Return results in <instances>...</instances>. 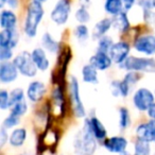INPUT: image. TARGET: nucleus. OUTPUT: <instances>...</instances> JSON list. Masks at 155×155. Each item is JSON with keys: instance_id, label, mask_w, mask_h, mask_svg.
<instances>
[{"instance_id": "1", "label": "nucleus", "mask_w": 155, "mask_h": 155, "mask_svg": "<svg viewBox=\"0 0 155 155\" xmlns=\"http://www.w3.org/2000/svg\"><path fill=\"white\" fill-rule=\"evenodd\" d=\"M96 137L91 132L88 119H85L83 127L77 134L73 141V148L77 155H93L97 148Z\"/></svg>"}, {"instance_id": "2", "label": "nucleus", "mask_w": 155, "mask_h": 155, "mask_svg": "<svg viewBox=\"0 0 155 155\" xmlns=\"http://www.w3.org/2000/svg\"><path fill=\"white\" fill-rule=\"evenodd\" d=\"M45 15L43 5L35 1H31L27 9V15L24 24L25 34L28 37H34L37 33V29Z\"/></svg>"}, {"instance_id": "3", "label": "nucleus", "mask_w": 155, "mask_h": 155, "mask_svg": "<svg viewBox=\"0 0 155 155\" xmlns=\"http://www.w3.org/2000/svg\"><path fill=\"white\" fill-rule=\"evenodd\" d=\"M121 68L134 72L155 73V60L152 58H140V56H129Z\"/></svg>"}, {"instance_id": "4", "label": "nucleus", "mask_w": 155, "mask_h": 155, "mask_svg": "<svg viewBox=\"0 0 155 155\" xmlns=\"http://www.w3.org/2000/svg\"><path fill=\"white\" fill-rule=\"evenodd\" d=\"M13 63L17 67L20 74H22L24 77L33 78L36 75L38 69H37L36 65L33 62L31 53H29V52L22 51L20 53H18L13 58Z\"/></svg>"}, {"instance_id": "5", "label": "nucleus", "mask_w": 155, "mask_h": 155, "mask_svg": "<svg viewBox=\"0 0 155 155\" xmlns=\"http://www.w3.org/2000/svg\"><path fill=\"white\" fill-rule=\"evenodd\" d=\"M69 91H70V100L71 106H72L73 114L78 118H83L86 116V110H85L84 104L81 99L80 95V85L77 78L71 77L69 81Z\"/></svg>"}, {"instance_id": "6", "label": "nucleus", "mask_w": 155, "mask_h": 155, "mask_svg": "<svg viewBox=\"0 0 155 155\" xmlns=\"http://www.w3.org/2000/svg\"><path fill=\"white\" fill-rule=\"evenodd\" d=\"M133 104L139 112H148L149 108L155 103L154 93L147 87H140L133 95Z\"/></svg>"}, {"instance_id": "7", "label": "nucleus", "mask_w": 155, "mask_h": 155, "mask_svg": "<svg viewBox=\"0 0 155 155\" xmlns=\"http://www.w3.org/2000/svg\"><path fill=\"white\" fill-rule=\"evenodd\" d=\"M70 12L71 5L69 0H58V2L50 13V18L54 24L63 26L68 21Z\"/></svg>"}, {"instance_id": "8", "label": "nucleus", "mask_w": 155, "mask_h": 155, "mask_svg": "<svg viewBox=\"0 0 155 155\" xmlns=\"http://www.w3.org/2000/svg\"><path fill=\"white\" fill-rule=\"evenodd\" d=\"M134 49L144 55H155V35L142 34L134 41Z\"/></svg>"}, {"instance_id": "9", "label": "nucleus", "mask_w": 155, "mask_h": 155, "mask_svg": "<svg viewBox=\"0 0 155 155\" xmlns=\"http://www.w3.org/2000/svg\"><path fill=\"white\" fill-rule=\"evenodd\" d=\"M130 52H131L130 44L124 41H119L114 44L108 54L115 64L122 65L130 56Z\"/></svg>"}, {"instance_id": "10", "label": "nucleus", "mask_w": 155, "mask_h": 155, "mask_svg": "<svg viewBox=\"0 0 155 155\" xmlns=\"http://www.w3.org/2000/svg\"><path fill=\"white\" fill-rule=\"evenodd\" d=\"M19 74L17 67L12 62H1L0 64V82L2 84H9L16 80Z\"/></svg>"}, {"instance_id": "11", "label": "nucleus", "mask_w": 155, "mask_h": 155, "mask_svg": "<svg viewBox=\"0 0 155 155\" xmlns=\"http://www.w3.org/2000/svg\"><path fill=\"white\" fill-rule=\"evenodd\" d=\"M136 136L138 140L147 142H155V120H149L140 123L136 127Z\"/></svg>"}, {"instance_id": "12", "label": "nucleus", "mask_w": 155, "mask_h": 155, "mask_svg": "<svg viewBox=\"0 0 155 155\" xmlns=\"http://www.w3.org/2000/svg\"><path fill=\"white\" fill-rule=\"evenodd\" d=\"M47 93V87L45 83L41 81H33L29 84L27 88V97L33 103H37L44 98Z\"/></svg>"}, {"instance_id": "13", "label": "nucleus", "mask_w": 155, "mask_h": 155, "mask_svg": "<svg viewBox=\"0 0 155 155\" xmlns=\"http://www.w3.org/2000/svg\"><path fill=\"white\" fill-rule=\"evenodd\" d=\"M113 60L110 58V54L104 52L97 51L94 55L89 58V64L94 66L98 71H105L110 68L113 65Z\"/></svg>"}, {"instance_id": "14", "label": "nucleus", "mask_w": 155, "mask_h": 155, "mask_svg": "<svg viewBox=\"0 0 155 155\" xmlns=\"http://www.w3.org/2000/svg\"><path fill=\"white\" fill-rule=\"evenodd\" d=\"M19 43V33L16 29L2 30L0 33V48L13 49Z\"/></svg>"}, {"instance_id": "15", "label": "nucleus", "mask_w": 155, "mask_h": 155, "mask_svg": "<svg viewBox=\"0 0 155 155\" xmlns=\"http://www.w3.org/2000/svg\"><path fill=\"white\" fill-rule=\"evenodd\" d=\"M104 148L112 153H123L127 147V140L122 136H114L103 141Z\"/></svg>"}, {"instance_id": "16", "label": "nucleus", "mask_w": 155, "mask_h": 155, "mask_svg": "<svg viewBox=\"0 0 155 155\" xmlns=\"http://www.w3.org/2000/svg\"><path fill=\"white\" fill-rule=\"evenodd\" d=\"M31 56L32 60L34 62V64L36 65L37 69L41 71H46L49 69L50 67V61L46 53V50L43 48H35L31 52Z\"/></svg>"}, {"instance_id": "17", "label": "nucleus", "mask_w": 155, "mask_h": 155, "mask_svg": "<svg viewBox=\"0 0 155 155\" xmlns=\"http://www.w3.org/2000/svg\"><path fill=\"white\" fill-rule=\"evenodd\" d=\"M17 26V16L12 10L3 9L0 13V27L2 30L16 29Z\"/></svg>"}, {"instance_id": "18", "label": "nucleus", "mask_w": 155, "mask_h": 155, "mask_svg": "<svg viewBox=\"0 0 155 155\" xmlns=\"http://www.w3.org/2000/svg\"><path fill=\"white\" fill-rule=\"evenodd\" d=\"M89 125H91V132H93L94 136L96 137L97 140H105L107 132H106L105 127L103 125V123L99 120L96 116H91V118H88Z\"/></svg>"}, {"instance_id": "19", "label": "nucleus", "mask_w": 155, "mask_h": 155, "mask_svg": "<svg viewBox=\"0 0 155 155\" xmlns=\"http://www.w3.org/2000/svg\"><path fill=\"white\" fill-rule=\"evenodd\" d=\"M110 87H112V94L115 97H127L131 91V85L124 80H114L110 83Z\"/></svg>"}, {"instance_id": "20", "label": "nucleus", "mask_w": 155, "mask_h": 155, "mask_svg": "<svg viewBox=\"0 0 155 155\" xmlns=\"http://www.w3.org/2000/svg\"><path fill=\"white\" fill-rule=\"evenodd\" d=\"M113 27V18H103V19L99 20L97 24L95 25L93 30V37L94 38H101L102 36H105L106 33L110 30Z\"/></svg>"}, {"instance_id": "21", "label": "nucleus", "mask_w": 155, "mask_h": 155, "mask_svg": "<svg viewBox=\"0 0 155 155\" xmlns=\"http://www.w3.org/2000/svg\"><path fill=\"white\" fill-rule=\"evenodd\" d=\"M83 82L88 83V84H97L99 79H98V70L91 64H86L82 67L81 70Z\"/></svg>"}, {"instance_id": "22", "label": "nucleus", "mask_w": 155, "mask_h": 155, "mask_svg": "<svg viewBox=\"0 0 155 155\" xmlns=\"http://www.w3.org/2000/svg\"><path fill=\"white\" fill-rule=\"evenodd\" d=\"M113 18V27L115 30H117L119 33H125L130 28V20L127 18V15L125 12H122L119 15L114 16Z\"/></svg>"}, {"instance_id": "23", "label": "nucleus", "mask_w": 155, "mask_h": 155, "mask_svg": "<svg viewBox=\"0 0 155 155\" xmlns=\"http://www.w3.org/2000/svg\"><path fill=\"white\" fill-rule=\"evenodd\" d=\"M104 11L108 15H112L113 17L116 15H119L122 12H125L123 1L122 0H105V2H104Z\"/></svg>"}, {"instance_id": "24", "label": "nucleus", "mask_w": 155, "mask_h": 155, "mask_svg": "<svg viewBox=\"0 0 155 155\" xmlns=\"http://www.w3.org/2000/svg\"><path fill=\"white\" fill-rule=\"evenodd\" d=\"M41 48L49 53H56L60 50V43L51 36L49 33H45L41 36Z\"/></svg>"}, {"instance_id": "25", "label": "nucleus", "mask_w": 155, "mask_h": 155, "mask_svg": "<svg viewBox=\"0 0 155 155\" xmlns=\"http://www.w3.org/2000/svg\"><path fill=\"white\" fill-rule=\"evenodd\" d=\"M27 139V130L24 127L15 129L10 135V144L12 147H20Z\"/></svg>"}, {"instance_id": "26", "label": "nucleus", "mask_w": 155, "mask_h": 155, "mask_svg": "<svg viewBox=\"0 0 155 155\" xmlns=\"http://www.w3.org/2000/svg\"><path fill=\"white\" fill-rule=\"evenodd\" d=\"M73 35H74V37L80 43H84V41H86L89 38L88 27L86 25H79L73 30Z\"/></svg>"}, {"instance_id": "27", "label": "nucleus", "mask_w": 155, "mask_h": 155, "mask_svg": "<svg viewBox=\"0 0 155 155\" xmlns=\"http://www.w3.org/2000/svg\"><path fill=\"white\" fill-rule=\"evenodd\" d=\"M114 41L113 38L107 35L102 36L101 38L98 39V45H97V51L104 52V53H110V49L114 46Z\"/></svg>"}, {"instance_id": "28", "label": "nucleus", "mask_w": 155, "mask_h": 155, "mask_svg": "<svg viewBox=\"0 0 155 155\" xmlns=\"http://www.w3.org/2000/svg\"><path fill=\"white\" fill-rule=\"evenodd\" d=\"M51 100L53 102V105H55L61 112L64 110V96H63V91L60 86L55 87L52 91Z\"/></svg>"}, {"instance_id": "29", "label": "nucleus", "mask_w": 155, "mask_h": 155, "mask_svg": "<svg viewBox=\"0 0 155 155\" xmlns=\"http://www.w3.org/2000/svg\"><path fill=\"white\" fill-rule=\"evenodd\" d=\"M131 124V117L127 108L121 107L119 108V125L121 130H125Z\"/></svg>"}, {"instance_id": "30", "label": "nucleus", "mask_w": 155, "mask_h": 155, "mask_svg": "<svg viewBox=\"0 0 155 155\" xmlns=\"http://www.w3.org/2000/svg\"><path fill=\"white\" fill-rule=\"evenodd\" d=\"M74 17L81 25H85L91 20V14H89V12H88V9L80 7L75 11Z\"/></svg>"}, {"instance_id": "31", "label": "nucleus", "mask_w": 155, "mask_h": 155, "mask_svg": "<svg viewBox=\"0 0 155 155\" xmlns=\"http://www.w3.org/2000/svg\"><path fill=\"white\" fill-rule=\"evenodd\" d=\"M24 100H25V93L19 87H18V88H14L13 91L10 93V105H11V107L14 104L24 101Z\"/></svg>"}, {"instance_id": "32", "label": "nucleus", "mask_w": 155, "mask_h": 155, "mask_svg": "<svg viewBox=\"0 0 155 155\" xmlns=\"http://www.w3.org/2000/svg\"><path fill=\"white\" fill-rule=\"evenodd\" d=\"M151 148L150 142L137 140L135 142V153L136 155H150Z\"/></svg>"}, {"instance_id": "33", "label": "nucleus", "mask_w": 155, "mask_h": 155, "mask_svg": "<svg viewBox=\"0 0 155 155\" xmlns=\"http://www.w3.org/2000/svg\"><path fill=\"white\" fill-rule=\"evenodd\" d=\"M10 110H11V114L15 115V116H18V117H21L22 115L26 114L27 110H28V104H27L26 100H24V101L14 104Z\"/></svg>"}, {"instance_id": "34", "label": "nucleus", "mask_w": 155, "mask_h": 155, "mask_svg": "<svg viewBox=\"0 0 155 155\" xmlns=\"http://www.w3.org/2000/svg\"><path fill=\"white\" fill-rule=\"evenodd\" d=\"M19 122H20V117L15 116V115L10 113V115L5 119V121H3L2 127H5V129H7V130L12 129V127L19 124Z\"/></svg>"}, {"instance_id": "35", "label": "nucleus", "mask_w": 155, "mask_h": 155, "mask_svg": "<svg viewBox=\"0 0 155 155\" xmlns=\"http://www.w3.org/2000/svg\"><path fill=\"white\" fill-rule=\"evenodd\" d=\"M11 107L10 105V94L5 89L0 91V108L2 110H5Z\"/></svg>"}, {"instance_id": "36", "label": "nucleus", "mask_w": 155, "mask_h": 155, "mask_svg": "<svg viewBox=\"0 0 155 155\" xmlns=\"http://www.w3.org/2000/svg\"><path fill=\"white\" fill-rule=\"evenodd\" d=\"M13 49L10 48H0V61L1 62H11L13 58Z\"/></svg>"}, {"instance_id": "37", "label": "nucleus", "mask_w": 155, "mask_h": 155, "mask_svg": "<svg viewBox=\"0 0 155 155\" xmlns=\"http://www.w3.org/2000/svg\"><path fill=\"white\" fill-rule=\"evenodd\" d=\"M143 19L148 25H155V12H153V10L144 11Z\"/></svg>"}, {"instance_id": "38", "label": "nucleus", "mask_w": 155, "mask_h": 155, "mask_svg": "<svg viewBox=\"0 0 155 155\" xmlns=\"http://www.w3.org/2000/svg\"><path fill=\"white\" fill-rule=\"evenodd\" d=\"M137 5L142 11H149L153 9L152 0H137Z\"/></svg>"}, {"instance_id": "39", "label": "nucleus", "mask_w": 155, "mask_h": 155, "mask_svg": "<svg viewBox=\"0 0 155 155\" xmlns=\"http://www.w3.org/2000/svg\"><path fill=\"white\" fill-rule=\"evenodd\" d=\"M8 139H9V135L7 133V129L1 127V131H0V147L1 148L5 146Z\"/></svg>"}, {"instance_id": "40", "label": "nucleus", "mask_w": 155, "mask_h": 155, "mask_svg": "<svg viewBox=\"0 0 155 155\" xmlns=\"http://www.w3.org/2000/svg\"><path fill=\"white\" fill-rule=\"evenodd\" d=\"M123 5H124V11H130L132 10V8L135 5V3H137V0H122Z\"/></svg>"}, {"instance_id": "41", "label": "nucleus", "mask_w": 155, "mask_h": 155, "mask_svg": "<svg viewBox=\"0 0 155 155\" xmlns=\"http://www.w3.org/2000/svg\"><path fill=\"white\" fill-rule=\"evenodd\" d=\"M148 116L150 117L152 120H155V103H153L152 106L148 110Z\"/></svg>"}, {"instance_id": "42", "label": "nucleus", "mask_w": 155, "mask_h": 155, "mask_svg": "<svg viewBox=\"0 0 155 155\" xmlns=\"http://www.w3.org/2000/svg\"><path fill=\"white\" fill-rule=\"evenodd\" d=\"M7 5H9L10 9H12V10L17 9V7H18V0H8V1H7Z\"/></svg>"}, {"instance_id": "43", "label": "nucleus", "mask_w": 155, "mask_h": 155, "mask_svg": "<svg viewBox=\"0 0 155 155\" xmlns=\"http://www.w3.org/2000/svg\"><path fill=\"white\" fill-rule=\"evenodd\" d=\"M80 5L82 8H86V9H88L89 5H91V0H80Z\"/></svg>"}, {"instance_id": "44", "label": "nucleus", "mask_w": 155, "mask_h": 155, "mask_svg": "<svg viewBox=\"0 0 155 155\" xmlns=\"http://www.w3.org/2000/svg\"><path fill=\"white\" fill-rule=\"evenodd\" d=\"M5 5H7V0H0V8L3 9Z\"/></svg>"}, {"instance_id": "45", "label": "nucleus", "mask_w": 155, "mask_h": 155, "mask_svg": "<svg viewBox=\"0 0 155 155\" xmlns=\"http://www.w3.org/2000/svg\"><path fill=\"white\" fill-rule=\"evenodd\" d=\"M33 1H35V2H38V3H41V5H43L44 2H46V1H48V0H33Z\"/></svg>"}, {"instance_id": "46", "label": "nucleus", "mask_w": 155, "mask_h": 155, "mask_svg": "<svg viewBox=\"0 0 155 155\" xmlns=\"http://www.w3.org/2000/svg\"><path fill=\"white\" fill-rule=\"evenodd\" d=\"M152 5H153V8L155 9V0H152Z\"/></svg>"}, {"instance_id": "47", "label": "nucleus", "mask_w": 155, "mask_h": 155, "mask_svg": "<svg viewBox=\"0 0 155 155\" xmlns=\"http://www.w3.org/2000/svg\"><path fill=\"white\" fill-rule=\"evenodd\" d=\"M154 96H155V89H154Z\"/></svg>"}, {"instance_id": "48", "label": "nucleus", "mask_w": 155, "mask_h": 155, "mask_svg": "<svg viewBox=\"0 0 155 155\" xmlns=\"http://www.w3.org/2000/svg\"><path fill=\"white\" fill-rule=\"evenodd\" d=\"M135 155H136V154H135Z\"/></svg>"}, {"instance_id": "49", "label": "nucleus", "mask_w": 155, "mask_h": 155, "mask_svg": "<svg viewBox=\"0 0 155 155\" xmlns=\"http://www.w3.org/2000/svg\"><path fill=\"white\" fill-rule=\"evenodd\" d=\"M154 155H155V154H154Z\"/></svg>"}]
</instances>
